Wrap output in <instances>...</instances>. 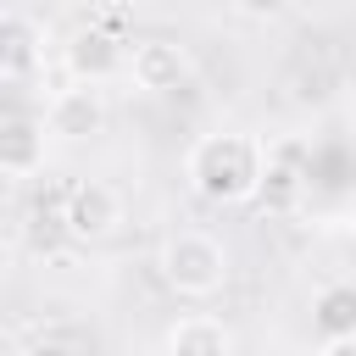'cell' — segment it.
<instances>
[{
	"label": "cell",
	"instance_id": "cell-1",
	"mask_svg": "<svg viewBox=\"0 0 356 356\" xmlns=\"http://www.w3.org/2000/svg\"><path fill=\"white\" fill-rule=\"evenodd\" d=\"M261 178H267V145L245 128L200 134L184 150V184L206 206H245L261 195Z\"/></svg>",
	"mask_w": 356,
	"mask_h": 356
},
{
	"label": "cell",
	"instance_id": "cell-2",
	"mask_svg": "<svg viewBox=\"0 0 356 356\" xmlns=\"http://www.w3.org/2000/svg\"><path fill=\"white\" fill-rule=\"evenodd\" d=\"M156 267H161V284L172 289V295H184V300H211V295H222V284H228V245L217 239V234H206V228H172L167 239H161V256H156Z\"/></svg>",
	"mask_w": 356,
	"mask_h": 356
},
{
	"label": "cell",
	"instance_id": "cell-3",
	"mask_svg": "<svg viewBox=\"0 0 356 356\" xmlns=\"http://www.w3.org/2000/svg\"><path fill=\"white\" fill-rule=\"evenodd\" d=\"M122 222V195L106 184V178H78L67 195H61V234L78 239V245H100L111 239Z\"/></svg>",
	"mask_w": 356,
	"mask_h": 356
},
{
	"label": "cell",
	"instance_id": "cell-4",
	"mask_svg": "<svg viewBox=\"0 0 356 356\" xmlns=\"http://www.w3.org/2000/svg\"><path fill=\"white\" fill-rule=\"evenodd\" d=\"M128 50H134V44H122V33L89 22V28H78V33L61 44V67H67L72 83H111V78L128 72Z\"/></svg>",
	"mask_w": 356,
	"mask_h": 356
},
{
	"label": "cell",
	"instance_id": "cell-5",
	"mask_svg": "<svg viewBox=\"0 0 356 356\" xmlns=\"http://www.w3.org/2000/svg\"><path fill=\"white\" fill-rule=\"evenodd\" d=\"M44 128L67 145H83L106 128V89L100 83H67L44 100Z\"/></svg>",
	"mask_w": 356,
	"mask_h": 356
},
{
	"label": "cell",
	"instance_id": "cell-6",
	"mask_svg": "<svg viewBox=\"0 0 356 356\" xmlns=\"http://www.w3.org/2000/svg\"><path fill=\"white\" fill-rule=\"evenodd\" d=\"M189 72H195V61L178 39H139L128 50V83L145 95H172L189 83Z\"/></svg>",
	"mask_w": 356,
	"mask_h": 356
},
{
	"label": "cell",
	"instance_id": "cell-7",
	"mask_svg": "<svg viewBox=\"0 0 356 356\" xmlns=\"http://www.w3.org/2000/svg\"><path fill=\"white\" fill-rule=\"evenodd\" d=\"M44 139H50L44 117L11 111V117L0 122V172H6V178H33V172L44 167Z\"/></svg>",
	"mask_w": 356,
	"mask_h": 356
},
{
	"label": "cell",
	"instance_id": "cell-8",
	"mask_svg": "<svg viewBox=\"0 0 356 356\" xmlns=\"http://www.w3.org/2000/svg\"><path fill=\"white\" fill-rule=\"evenodd\" d=\"M300 195H306V150L289 145V139L267 145V178H261V195H256V200L284 217V211L300 206Z\"/></svg>",
	"mask_w": 356,
	"mask_h": 356
},
{
	"label": "cell",
	"instance_id": "cell-9",
	"mask_svg": "<svg viewBox=\"0 0 356 356\" xmlns=\"http://www.w3.org/2000/svg\"><path fill=\"white\" fill-rule=\"evenodd\" d=\"M44 67V28L28 11H6V33H0V72L6 83H22Z\"/></svg>",
	"mask_w": 356,
	"mask_h": 356
},
{
	"label": "cell",
	"instance_id": "cell-10",
	"mask_svg": "<svg viewBox=\"0 0 356 356\" xmlns=\"http://www.w3.org/2000/svg\"><path fill=\"white\" fill-rule=\"evenodd\" d=\"M161 350L167 356H234V328L211 312H189V317L167 323Z\"/></svg>",
	"mask_w": 356,
	"mask_h": 356
},
{
	"label": "cell",
	"instance_id": "cell-11",
	"mask_svg": "<svg viewBox=\"0 0 356 356\" xmlns=\"http://www.w3.org/2000/svg\"><path fill=\"white\" fill-rule=\"evenodd\" d=\"M312 328L323 339H356V278H334L312 295Z\"/></svg>",
	"mask_w": 356,
	"mask_h": 356
},
{
	"label": "cell",
	"instance_id": "cell-12",
	"mask_svg": "<svg viewBox=\"0 0 356 356\" xmlns=\"http://www.w3.org/2000/svg\"><path fill=\"white\" fill-rule=\"evenodd\" d=\"M228 6H234L245 22H278V17H284L295 0H228Z\"/></svg>",
	"mask_w": 356,
	"mask_h": 356
},
{
	"label": "cell",
	"instance_id": "cell-13",
	"mask_svg": "<svg viewBox=\"0 0 356 356\" xmlns=\"http://www.w3.org/2000/svg\"><path fill=\"white\" fill-rule=\"evenodd\" d=\"M17 356H78L67 339H33V345H22Z\"/></svg>",
	"mask_w": 356,
	"mask_h": 356
},
{
	"label": "cell",
	"instance_id": "cell-14",
	"mask_svg": "<svg viewBox=\"0 0 356 356\" xmlns=\"http://www.w3.org/2000/svg\"><path fill=\"white\" fill-rule=\"evenodd\" d=\"M317 356H356V339H323Z\"/></svg>",
	"mask_w": 356,
	"mask_h": 356
},
{
	"label": "cell",
	"instance_id": "cell-15",
	"mask_svg": "<svg viewBox=\"0 0 356 356\" xmlns=\"http://www.w3.org/2000/svg\"><path fill=\"white\" fill-rule=\"evenodd\" d=\"M350 228H356V200H350Z\"/></svg>",
	"mask_w": 356,
	"mask_h": 356
}]
</instances>
